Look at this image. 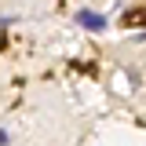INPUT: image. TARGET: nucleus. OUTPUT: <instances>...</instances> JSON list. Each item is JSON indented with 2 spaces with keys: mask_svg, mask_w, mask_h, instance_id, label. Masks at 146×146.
I'll use <instances>...</instances> for the list:
<instances>
[{
  "mask_svg": "<svg viewBox=\"0 0 146 146\" xmlns=\"http://www.w3.org/2000/svg\"><path fill=\"white\" fill-rule=\"evenodd\" d=\"M124 22H128V26H146V11H143V7H139V11H128Z\"/></svg>",
  "mask_w": 146,
  "mask_h": 146,
  "instance_id": "obj_2",
  "label": "nucleus"
},
{
  "mask_svg": "<svg viewBox=\"0 0 146 146\" xmlns=\"http://www.w3.org/2000/svg\"><path fill=\"white\" fill-rule=\"evenodd\" d=\"M77 22H80L84 29H106V18L95 15V11H77Z\"/></svg>",
  "mask_w": 146,
  "mask_h": 146,
  "instance_id": "obj_1",
  "label": "nucleus"
}]
</instances>
